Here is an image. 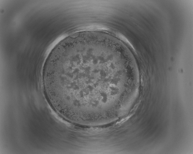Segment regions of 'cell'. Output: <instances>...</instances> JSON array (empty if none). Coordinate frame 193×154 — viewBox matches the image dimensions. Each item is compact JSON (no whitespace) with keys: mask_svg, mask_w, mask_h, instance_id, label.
<instances>
[{"mask_svg":"<svg viewBox=\"0 0 193 154\" xmlns=\"http://www.w3.org/2000/svg\"><path fill=\"white\" fill-rule=\"evenodd\" d=\"M65 60L87 72L89 77L69 71L53 68L50 79L60 95L73 102L96 101L108 96L104 85L105 75L110 65V58L106 55L88 53L86 57L93 76L88 69L73 55H67Z\"/></svg>","mask_w":193,"mask_h":154,"instance_id":"6da1fadb","label":"cell"}]
</instances>
